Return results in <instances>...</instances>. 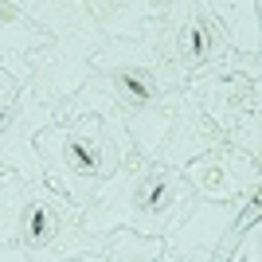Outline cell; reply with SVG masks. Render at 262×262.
<instances>
[{
  "instance_id": "cell-1",
  "label": "cell",
  "mask_w": 262,
  "mask_h": 262,
  "mask_svg": "<svg viewBox=\"0 0 262 262\" xmlns=\"http://www.w3.org/2000/svg\"><path fill=\"white\" fill-rule=\"evenodd\" d=\"M196 196L184 184L180 168L153 164L141 157H125L121 168L94 192L78 227L90 239H106L114 231H141V235H168L192 211Z\"/></svg>"
},
{
  "instance_id": "cell-2",
  "label": "cell",
  "mask_w": 262,
  "mask_h": 262,
  "mask_svg": "<svg viewBox=\"0 0 262 262\" xmlns=\"http://www.w3.org/2000/svg\"><path fill=\"white\" fill-rule=\"evenodd\" d=\"M82 211L71 208L47 184H32L20 172H0V243L20 247L28 262H71L102 254L106 239H90L78 227Z\"/></svg>"
},
{
  "instance_id": "cell-3",
  "label": "cell",
  "mask_w": 262,
  "mask_h": 262,
  "mask_svg": "<svg viewBox=\"0 0 262 262\" xmlns=\"http://www.w3.org/2000/svg\"><path fill=\"white\" fill-rule=\"evenodd\" d=\"M35 157L43 168V184L82 211L94 192L121 168L129 145L125 133H114L94 114H71L35 133Z\"/></svg>"
},
{
  "instance_id": "cell-4",
  "label": "cell",
  "mask_w": 262,
  "mask_h": 262,
  "mask_svg": "<svg viewBox=\"0 0 262 262\" xmlns=\"http://www.w3.org/2000/svg\"><path fill=\"white\" fill-rule=\"evenodd\" d=\"M55 121V106H47L35 86L20 82L16 94H0V172L12 168L32 184H43V168L35 157V133Z\"/></svg>"
},
{
  "instance_id": "cell-5",
  "label": "cell",
  "mask_w": 262,
  "mask_h": 262,
  "mask_svg": "<svg viewBox=\"0 0 262 262\" xmlns=\"http://www.w3.org/2000/svg\"><path fill=\"white\" fill-rule=\"evenodd\" d=\"M184 184L204 204H231V200L258 196V161L239 145H211L208 153L184 164Z\"/></svg>"
},
{
  "instance_id": "cell-6",
  "label": "cell",
  "mask_w": 262,
  "mask_h": 262,
  "mask_svg": "<svg viewBox=\"0 0 262 262\" xmlns=\"http://www.w3.org/2000/svg\"><path fill=\"white\" fill-rule=\"evenodd\" d=\"M227 51V35L204 4H184L176 8V32H172V59L180 71H200V67L219 63Z\"/></svg>"
},
{
  "instance_id": "cell-7",
  "label": "cell",
  "mask_w": 262,
  "mask_h": 262,
  "mask_svg": "<svg viewBox=\"0 0 262 262\" xmlns=\"http://www.w3.org/2000/svg\"><path fill=\"white\" fill-rule=\"evenodd\" d=\"M102 262H180L164 251V235H141V231H114L106 235Z\"/></svg>"
},
{
  "instance_id": "cell-8",
  "label": "cell",
  "mask_w": 262,
  "mask_h": 262,
  "mask_svg": "<svg viewBox=\"0 0 262 262\" xmlns=\"http://www.w3.org/2000/svg\"><path fill=\"white\" fill-rule=\"evenodd\" d=\"M0 262H28V254H24L20 247H4V243H0Z\"/></svg>"
}]
</instances>
